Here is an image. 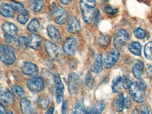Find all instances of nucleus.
I'll return each mask as SVG.
<instances>
[{"label":"nucleus","mask_w":152,"mask_h":114,"mask_svg":"<svg viewBox=\"0 0 152 114\" xmlns=\"http://www.w3.org/2000/svg\"><path fill=\"white\" fill-rule=\"evenodd\" d=\"M96 0H80V9L83 21L90 24L95 15Z\"/></svg>","instance_id":"2"},{"label":"nucleus","mask_w":152,"mask_h":114,"mask_svg":"<svg viewBox=\"0 0 152 114\" xmlns=\"http://www.w3.org/2000/svg\"><path fill=\"white\" fill-rule=\"evenodd\" d=\"M13 9L11 6L9 4L4 3L1 4V7H0V12L1 14L5 18H12L13 16Z\"/></svg>","instance_id":"22"},{"label":"nucleus","mask_w":152,"mask_h":114,"mask_svg":"<svg viewBox=\"0 0 152 114\" xmlns=\"http://www.w3.org/2000/svg\"><path fill=\"white\" fill-rule=\"evenodd\" d=\"M132 106V102H131V99L130 98L127 96L126 98L124 99V107L126 109H130Z\"/></svg>","instance_id":"40"},{"label":"nucleus","mask_w":152,"mask_h":114,"mask_svg":"<svg viewBox=\"0 0 152 114\" xmlns=\"http://www.w3.org/2000/svg\"><path fill=\"white\" fill-rule=\"evenodd\" d=\"M42 39L36 34H31L28 37L29 47L32 50H37L40 47Z\"/></svg>","instance_id":"16"},{"label":"nucleus","mask_w":152,"mask_h":114,"mask_svg":"<svg viewBox=\"0 0 152 114\" xmlns=\"http://www.w3.org/2000/svg\"><path fill=\"white\" fill-rule=\"evenodd\" d=\"M144 68H145V64L142 61H137L134 64L132 68V73L133 74L134 77L137 79H140L143 73Z\"/></svg>","instance_id":"15"},{"label":"nucleus","mask_w":152,"mask_h":114,"mask_svg":"<svg viewBox=\"0 0 152 114\" xmlns=\"http://www.w3.org/2000/svg\"><path fill=\"white\" fill-rule=\"evenodd\" d=\"M49 99H48V98H44V99L42 100V102H41V105H42V107L43 109H47L48 105H49Z\"/></svg>","instance_id":"42"},{"label":"nucleus","mask_w":152,"mask_h":114,"mask_svg":"<svg viewBox=\"0 0 152 114\" xmlns=\"http://www.w3.org/2000/svg\"><path fill=\"white\" fill-rule=\"evenodd\" d=\"M0 114H7V112H6L4 107L3 104L1 103L0 104Z\"/></svg>","instance_id":"46"},{"label":"nucleus","mask_w":152,"mask_h":114,"mask_svg":"<svg viewBox=\"0 0 152 114\" xmlns=\"http://www.w3.org/2000/svg\"><path fill=\"white\" fill-rule=\"evenodd\" d=\"M20 109L23 114H33L34 113V108L30 100L26 98H22L20 101Z\"/></svg>","instance_id":"14"},{"label":"nucleus","mask_w":152,"mask_h":114,"mask_svg":"<svg viewBox=\"0 0 152 114\" xmlns=\"http://www.w3.org/2000/svg\"><path fill=\"white\" fill-rule=\"evenodd\" d=\"M103 60L102 58V56L100 54L97 55L96 57V59H95L94 64L93 65L92 70L93 72L95 74L100 73L102 72V67H103Z\"/></svg>","instance_id":"24"},{"label":"nucleus","mask_w":152,"mask_h":114,"mask_svg":"<svg viewBox=\"0 0 152 114\" xmlns=\"http://www.w3.org/2000/svg\"><path fill=\"white\" fill-rule=\"evenodd\" d=\"M104 109V104L103 101H100L95 104L94 107L88 108L86 110V114H101Z\"/></svg>","instance_id":"25"},{"label":"nucleus","mask_w":152,"mask_h":114,"mask_svg":"<svg viewBox=\"0 0 152 114\" xmlns=\"http://www.w3.org/2000/svg\"><path fill=\"white\" fill-rule=\"evenodd\" d=\"M10 5L11 6V7L13 8V10L16 11L17 12L20 13V14H22V13H25L28 12V11L25 9L24 6H23L22 4L17 2V1H11L10 2Z\"/></svg>","instance_id":"30"},{"label":"nucleus","mask_w":152,"mask_h":114,"mask_svg":"<svg viewBox=\"0 0 152 114\" xmlns=\"http://www.w3.org/2000/svg\"><path fill=\"white\" fill-rule=\"evenodd\" d=\"M18 41L20 46L22 47L23 49H24V50H26V49L28 48V47H29L28 39L25 36H23V35H20V36L19 37Z\"/></svg>","instance_id":"36"},{"label":"nucleus","mask_w":152,"mask_h":114,"mask_svg":"<svg viewBox=\"0 0 152 114\" xmlns=\"http://www.w3.org/2000/svg\"><path fill=\"white\" fill-rule=\"evenodd\" d=\"M129 40V35L127 31L124 29H120L115 34L114 38V45L116 49H121L127 44Z\"/></svg>","instance_id":"5"},{"label":"nucleus","mask_w":152,"mask_h":114,"mask_svg":"<svg viewBox=\"0 0 152 114\" xmlns=\"http://www.w3.org/2000/svg\"><path fill=\"white\" fill-rule=\"evenodd\" d=\"M144 53L148 60H152V42H149L147 44H146Z\"/></svg>","instance_id":"33"},{"label":"nucleus","mask_w":152,"mask_h":114,"mask_svg":"<svg viewBox=\"0 0 152 114\" xmlns=\"http://www.w3.org/2000/svg\"><path fill=\"white\" fill-rule=\"evenodd\" d=\"M124 94H118L117 97L113 101V107L118 112H121L124 108Z\"/></svg>","instance_id":"20"},{"label":"nucleus","mask_w":152,"mask_h":114,"mask_svg":"<svg viewBox=\"0 0 152 114\" xmlns=\"http://www.w3.org/2000/svg\"><path fill=\"white\" fill-rule=\"evenodd\" d=\"M63 52L66 55L72 56L75 54L77 49V42L75 37H70L63 43Z\"/></svg>","instance_id":"10"},{"label":"nucleus","mask_w":152,"mask_h":114,"mask_svg":"<svg viewBox=\"0 0 152 114\" xmlns=\"http://www.w3.org/2000/svg\"><path fill=\"white\" fill-rule=\"evenodd\" d=\"M44 46H45L46 52L50 58H56L58 56V55L60 54V47L53 43L49 42V41H45Z\"/></svg>","instance_id":"11"},{"label":"nucleus","mask_w":152,"mask_h":114,"mask_svg":"<svg viewBox=\"0 0 152 114\" xmlns=\"http://www.w3.org/2000/svg\"><path fill=\"white\" fill-rule=\"evenodd\" d=\"M53 113H54V108L50 107L48 109V111L46 112L45 114H53Z\"/></svg>","instance_id":"48"},{"label":"nucleus","mask_w":152,"mask_h":114,"mask_svg":"<svg viewBox=\"0 0 152 114\" xmlns=\"http://www.w3.org/2000/svg\"><path fill=\"white\" fill-rule=\"evenodd\" d=\"M2 29L6 33L11 35V36H15L18 33V29L15 24L11 23H4L2 25Z\"/></svg>","instance_id":"19"},{"label":"nucleus","mask_w":152,"mask_h":114,"mask_svg":"<svg viewBox=\"0 0 152 114\" xmlns=\"http://www.w3.org/2000/svg\"><path fill=\"white\" fill-rule=\"evenodd\" d=\"M86 84L88 88L92 89L95 86V80L94 78L93 77V76L90 73H87L86 77Z\"/></svg>","instance_id":"34"},{"label":"nucleus","mask_w":152,"mask_h":114,"mask_svg":"<svg viewBox=\"0 0 152 114\" xmlns=\"http://www.w3.org/2000/svg\"><path fill=\"white\" fill-rule=\"evenodd\" d=\"M17 19H18V21L19 23H21V24L24 25L28 21L29 13L27 12L25 13H22V14L18 15V16Z\"/></svg>","instance_id":"37"},{"label":"nucleus","mask_w":152,"mask_h":114,"mask_svg":"<svg viewBox=\"0 0 152 114\" xmlns=\"http://www.w3.org/2000/svg\"><path fill=\"white\" fill-rule=\"evenodd\" d=\"M120 56V53L117 49L111 50L110 52L105 54L104 58H103V64L105 68L110 69L112 68L116 64Z\"/></svg>","instance_id":"7"},{"label":"nucleus","mask_w":152,"mask_h":114,"mask_svg":"<svg viewBox=\"0 0 152 114\" xmlns=\"http://www.w3.org/2000/svg\"><path fill=\"white\" fill-rule=\"evenodd\" d=\"M131 84H132V82L130 81V80L128 78L124 77L123 78L122 84H123V87H124L125 89H128V88H129Z\"/></svg>","instance_id":"39"},{"label":"nucleus","mask_w":152,"mask_h":114,"mask_svg":"<svg viewBox=\"0 0 152 114\" xmlns=\"http://www.w3.org/2000/svg\"><path fill=\"white\" fill-rule=\"evenodd\" d=\"M51 16L54 22L58 25L65 24L69 19L65 9L57 5L51 7Z\"/></svg>","instance_id":"4"},{"label":"nucleus","mask_w":152,"mask_h":114,"mask_svg":"<svg viewBox=\"0 0 152 114\" xmlns=\"http://www.w3.org/2000/svg\"><path fill=\"white\" fill-rule=\"evenodd\" d=\"M0 97H1V101L5 104H12L14 101L13 94L7 88H1Z\"/></svg>","instance_id":"17"},{"label":"nucleus","mask_w":152,"mask_h":114,"mask_svg":"<svg viewBox=\"0 0 152 114\" xmlns=\"http://www.w3.org/2000/svg\"><path fill=\"white\" fill-rule=\"evenodd\" d=\"M122 80H123V78H121V76H116V78H114V80H112V91L114 93L118 92V91H119V90L121 89V86H123Z\"/></svg>","instance_id":"27"},{"label":"nucleus","mask_w":152,"mask_h":114,"mask_svg":"<svg viewBox=\"0 0 152 114\" xmlns=\"http://www.w3.org/2000/svg\"><path fill=\"white\" fill-rule=\"evenodd\" d=\"M27 86L31 92L38 93V92L43 91L44 90V81L42 78L39 77V76H34V77L28 79L27 82Z\"/></svg>","instance_id":"6"},{"label":"nucleus","mask_w":152,"mask_h":114,"mask_svg":"<svg viewBox=\"0 0 152 114\" xmlns=\"http://www.w3.org/2000/svg\"><path fill=\"white\" fill-rule=\"evenodd\" d=\"M54 84L56 87V99L57 104L61 103L64 97V85L60 77L58 74L53 75Z\"/></svg>","instance_id":"9"},{"label":"nucleus","mask_w":152,"mask_h":114,"mask_svg":"<svg viewBox=\"0 0 152 114\" xmlns=\"http://www.w3.org/2000/svg\"><path fill=\"white\" fill-rule=\"evenodd\" d=\"M68 108V102L67 100H64L62 106V114H67Z\"/></svg>","instance_id":"41"},{"label":"nucleus","mask_w":152,"mask_h":114,"mask_svg":"<svg viewBox=\"0 0 152 114\" xmlns=\"http://www.w3.org/2000/svg\"><path fill=\"white\" fill-rule=\"evenodd\" d=\"M146 83L143 80L138 79L136 82H132L129 90L132 99L137 103H143L146 100Z\"/></svg>","instance_id":"1"},{"label":"nucleus","mask_w":152,"mask_h":114,"mask_svg":"<svg viewBox=\"0 0 152 114\" xmlns=\"http://www.w3.org/2000/svg\"><path fill=\"white\" fill-rule=\"evenodd\" d=\"M4 38L6 41V42L7 43L9 47H11L13 49H18L20 46V44H19V41L15 39L13 36H11V35L7 34V33H5L4 35Z\"/></svg>","instance_id":"23"},{"label":"nucleus","mask_w":152,"mask_h":114,"mask_svg":"<svg viewBox=\"0 0 152 114\" xmlns=\"http://www.w3.org/2000/svg\"><path fill=\"white\" fill-rule=\"evenodd\" d=\"M47 33L49 37L52 40H54L55 42H58L61 39L60 33L58 32L57 28L55 26L52 25H48L47 27Z\"/></svg>","instance_id":"21"},{"label":"nucleus","mask_w":152,"mask_h":114,"mask_svg":"<svg viewBox=\"0 0 152 114\" xmlns=\"http://www.w3.org/2000/svg\"><path fill=\"white\" fill-rule=\"evenodd\" d=\"M44 6L43 0H32L30 2L31 9L34 12H39Z\"/></svg>","instance_id":"29"},{"label":"nucleus","mask_w":152,"mask_h":114,"mask_svg":"<svg viewBox=\"0 0 152 114\" xmlns=\"http://www.w3.org/2000/svg\"><path fill=\"white\" fill-rule=\"evenodd\" d=\"M128 50L132 54L135 56H141V51H142V46L139 42H133L128 45Z\"/></svg>","instance_id":"26"},{"label":"nucleus","mask_w":152,"mask_h":114,"mask_svg":"<svg viewBox=\"0 0 152 114\" xmlns=\"http://www.w3.org/2000/svg\"><path fill=\"white\" fill-rule=\"evenodd\" d=\"M11 91H12L13 95L19 99H22L25 95L24 90L20 86L17 85V84H14L11 87Z\"/></svg>","instance_id":"28"},{"label":"nucleus","mask_w":152,"mask_h":114,"mask_svg":"<svg viewBox=\"0 0 152 114\" xmlns=\"http://www.w3.org/2000/svg\"><path fill=\"white\" fill-rule=\"evenodd\" d=\"M133 34L137 39H141V40L142 39L145 38L146 36H147V33H146L145 30H143L142 28H140V27L136 28L133 31Z\"/></svg>","instance_id":"35"},{"label":"nucleus","mask_w":152,"mask_h":114,"mask_svg":"<svg viewBox=\"0 0 152 114\" xmlns=\"http://www.w3.org/2000/svg\"><path fill=\"white\" fill-rule=\"evenodd\" d=\"M131 114H139V111L137 109H134L131 112Z\"/></svg>","instance_id":"49"},{"label":"nucleus","mask_w":152,"mask_h":114,"mask_svg":"<svg viewBox=\"0 0 152 114\" xmlns=\"http://www.w3.org/2000/svg\"><path fill=\"white\" fill-rule=\"evenodd\" d=\"M71 114H86L82 99H79L75 102L72 109Z\"/></svg>","instance_id":"18"},{"label":"nucleus","mask_w":152,"mask_h":114,"mask_svg":"<svg viewBox=\"0 0 152 114\" xmlns=\"http://www.w3.org/2000/svg\"><path fill=\"white\" fill-rule=\"evenodd\" d=\"M104 12L107 13V14L110 15H115L118 13V9H116V8L112 7V6H107L104 9Z\"/></svg>","instance_id":"38"},{"label":"nucleus","mask_w":152,"mask_h":114,"mask_svg":"<svg viewBox=\"0 0 152 114\" xmlns=\"http://www.w3.org/2000/svg\"><path fill=\"white\" fill-rule=\"evenodd\" d=\"M60 2H61L62 4L64 5H67L69 4L71 2L72 0H60Z\"/></svg>","instance_id":"47"},{"label":"nucleus","mask_w":152,"mask_h":114,"mask_svg":"<svg viewBox=\"0 0 152 114\" xmlns=\"http://www.w3.org/2000/svg\"><path fill=\"white\" fill-rule=\"evenodd\" d=\"M40 24L39 21L37 19H33L32 21H30V23H29L27 29L28 31H30L31 33H35L37 32L39 28Z\"/></svg>","instance_id":"31"},{"label":"nucleus","mask_w":152,"mask_h":114,"mask_svg":"<svg viewBox=\"0 0 152 114\" xmlns=\"http://www.w3.org/2000/svg\"><path fill=\"white\" fill-rule=\"evenodd\" d=\"M67 30L70 33H72V34H76L81 30L80 23L75 17L71 16L68 19Z\"/></svg>","instance_id":"13"},{"label":"nucleus","mask_w":152,"mask_h":114,"mask_svg":"<svg viewBox=\"0 0 152 114\" xmlns=\"http://www.w3.org/2000/svg\"><path fill=\"white\" fill-rule=\"evenodd\" d=\"M81 78L75 73H71L68 77V89L71 94H76L79 91L81 86Z\"/></svg>","instance_id":"8"},{"label":"nucleus","mask_w":152,"mask_h":114,"mask_svg":"<svg viewBox=\"0 0 152 114\" xmlns=\"http://www.w3.org/2000/svg\"><path fill=\"white\" fill-rule=\"evenodd\" d=\"M21 69L24 74L30 76H34L38 73V67L32 62H24L21 66Z\"/></svg>","instance_id":"12"},{"label":"nucleus","mask_w":152,"mask_h":114,"mask_svg":"<svg viewBox=\"0 0 152 114\" xmlns=\"http://www.w3.org/2000/svg\"><path fill=\"white\" fill-rule=\"evenodd\" d=\"M100 12L99 10H97L96 13L95 15V25H98L99 22H100Z\"/></svg>","instance_id":"43"},{"label":"nucleus","mask_w":152,"mask_h":114,"mask_svg":"<svg viewBox=\"0 0 152 114\" xmlns=\"http://www.w3.org/2000/svg\"><path fill=\"white\" fill-rule=\"evenodd\" d=\"M140 114H150L149 109L146 106H143L140 111Z\"/></svg>","instance_id":"44"},{"label":"nucleus","mask_w":152,"mask_h":114,"mask_svg":"<svg viewBox=\"0 0 152 114\" xmlns=\"http://www.w3.org/2000/svg\"><path fill=\"white\" fill-rule=\"evenodd\" d=\"M0 58L2 64L11 65L15 61V54L12 48L7 44H1L0 47Z\"/></svg>","instance_id":"3"},{"label":"nucleus","mask_w":152,"mask_h":114,"mask_svg":"<svg viewBox=\"0 0 152 114\" xmlns=\"http://www.w3.org/2000/svg\"><path fill=\"white\" fill-rule=\"evenodd\" d=\"M147 73L149 75V78L152 79V66H149L147 68Z\"/></svg>","instance_id":"45"},{"label":"nucleus","mask_w":152,"mask_h":114,"mask_svg":"<svg viewBox=\"0 0 152 114\" xmlns=\"http://www.w3.org/2000/svg\"><path fill=\"white\" fill-rule=\"evenodd\" d=\"M111 37L110 35L103 34L101 35L98 38V44L101 47H107L110 44Z\"/></svg>","instance_id":"32"},{"label":"nucleus","mask_w":152,"mask_h":114,"mask_svg":"<svg viewBox=\"0 0 152 114\" xmlns=\"http://www.w3.org/2000/svg\"><path fill=\"white\" fill-rule=\"evenodd\" d=\"M7 114H13V113L11 111H9V112H7Z\"/></svg>","instance_id":"50"}]
</instances>
